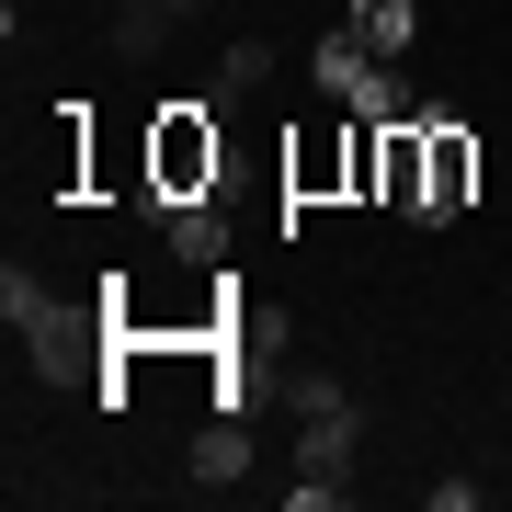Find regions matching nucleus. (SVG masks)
<instances>
[{"mask_svg": "<svg viewBox=\"0 0 512 512\" xmlns=\"http://www.w3.org/2000/svg\"><path fill=\"white\" fill-rule=\"evenodd\" d=\"M308 80L353 114V126H410V114H421V103H410V80H399V57H376L353 23H330V35L308 46Z\"/></svg>", "mask_w": 512, "mask_h": 512, "instance_id": "obj_1", "label": "nucleus"}, {"mask_svg": "<svg viewBox=\"0 0 512 512\" xmlns=\"http://www.w3.org/2000/svg\"><path fill=\"white\" fill-rule=\"evenodd\" d=\"M342 23H353L376 57H410V46H421V0H353Z\"/></svg>", "mask_w": 512, "mask_h": 512, "instance_id": "obj_9", "label": "nucleus"}, {"mask_svg": "<svg viewBox=\"0 0 512 512\" xmlns=\"http://www.w3.org/2000/svg\"><path fill=\"white\" fill-rule=\"evenodd\" d=\"M467 194H478V137L444 103H421V228L467 217Z\"/></svg>", "mask_w": 512, "mask_h": 512, "instance_id": "obj_4", "label": "nucleus"}, {"mask_svg": "<svg viewBox=\"0 0 512 512\" xmlns=\"http://www.w3.org/2000/svg\"><path fill=\"white\" fill-rule=\"evenodd\" d=\"M171 217V262H228V217H217V194H183V205H160Z\"/></svg>", "mask_w": 512, "mask_h": 512, "instance_id": "obj_7", "label": "nucleus"}, {"mask_svg": "<svg viewBox=\"0 0 512 512\" xmlns=\"http://www.w3.org/2000/svg\"><path fill=\"white\" fill-rule=\"evenodd\" d=\"M0 319H12V342H35L46 376H80V353H92V330H103V308L80 319L69 296H46L35 262H12V274H0Z\"/></svg>", "mask_w": 512, "mask_h": 512, "instance_id": "obj_2", "label": "nucleus"}, {"mask_svg": "<svg viewBox=\"0 0 512 512\" xmlns=\"http://www.w3.org/2000/svg\"><path fill=\"white\" fill-rule=\"evenodd\" d=\"M262 80H274V46H262V35H239V46L217 57V103H239V92H262Z\"/></svg>", "mask_w": 512, "mask_h": 512, "instance_id": "obj_10", "label": "nucleus"}, {"mask_svg": "<svg viewBox=\"0 0 512 512\" xmlns=\"http://www.w3.org/2000/svg\"><path fill=\"white\" fill-rule=\"evenodd\" d=\"M353 478H285V512H342Z\"/></svg>", "mask_w": 512, "mask_h": 512, "instance_id": "obj_11", "label": "nucleus"}, {"mask_svg": "<svg viewBox=\"0 0 512 512\" xmlns=\"http://www.w3.org/2000/svg\"><path fill=\"white\" fill-rule=\"evenodd\" d=\"M171 23H205V0H114V46L126 57H148Z\"/></svg>", "mask_w": 512, "mask_h": 512, "instance_id": "obj_8", "label": "nucleus"}, {"mask_svg": "<svg viewBox=\"0 0 512 512\" xmlns=\"http://www.w3.org/2000/svg\"><path fill=\"white\" fill-rule=\"evenodd\" d=\"M376 194H387V205H399V217L421 228V114L376 137Z\"/></svg>", "mask_w": 512, "mask_h": 512, "instance_id": "obj_6", "label": "nucleus"}, {"mask_svg": "<svg viewBox=\"0 0 512 512\" xmlns=\"http://www.w3.org/2000/svg\"><path fill=\"white\" fill-rule=\"evenodd\" d=\"M239 478H251V421L217 410V421L194 433V490H239Z\"/></svg>", "mask_w": 512, "mask_h": 512, "instance_id": "obj_5", "label": "nucleus"}, {"mask_svg": "<svg viewBox=\"0 0 512 512\" xmlns=\"http://www.w3.org/2000/svg\"><path fill=\"white\" fill-rule=\"evenodd\" d=\"M217 114L228 103H171L160 114V137H148V183H160V205L217 194Z\"/></svg>", "mask_w": 512, "mask_h": 512, "instance_id": "obj_3", "label": "nucleus"}]
</instances>
